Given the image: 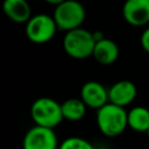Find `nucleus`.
<instances>
[{"mask_svg": "<svg viewBox=\"0 0 149 149\" xmlns=\"http://www.w3.org/2000/svg\"><path fill=\"white\" fill-rule=\"evenodd\" d=\"M97 126L99 130L108 137L122 134L128 127L127 112L125 107L107 102L97 109Z\"/></svg>", "mask_w": 149, "mask_h": 149, "instance_id": "1", "label": "nucleus"}, {"mask_svg": "<svg viewBox=\"0 0 149 149\" xmlns=\"http://www.w3.org/2000/svg\"><path fill=\"white\" fill-rule=\"evenodd\" d=\"M95 38L93 33L78 27L66 31L63 38L64 51L74 59H85L93 54Z\"/></svg>", "mask_w": 149, "mask_h": 149, "instance_id": "2", "label": "nucleus"}, {"mask_svg": "<svg viewBox=\"0 0 149 149\" xmlns=\"http://www.w3.org/2000/svg\"><path fill=\"white\" fill-rule=\"evenodd\" d=\"M30 116L35 125L50 128L57 127L64 119L61 104L48 97L38 98L33 102L30 107Z\"/></svg>", "mask_w": 149, "mask_h": 149, "instance_id": "3", "label": "nucleus"}, {"mask_svg": "<svg viewBox=\"0 0 149 149\" xmlns=\"http://www.w3.org/2000/svg\"><path fill=\"white\" fill-rule=\"evenodd\" d=\"M52 16L59 30L69 31L71 29L81 27L86 16V12L85 7L79 1L64 0L56 6Z\"/></svg>", "mask_w": 149, "mask_h": 149, "instance_id": "4", "label": "nucleus"}, {"mask_svg": "<svg viewBox=\"0 0 149 149\" xmlns=\"http://www.w3.org/2000/svg\"><path fill=\"white\" fill-rule=\"evenodd\" d=\"M57 24L54 16L47 14H37L26 22V36L36 44L49 42L56 34Z\"/></svg>", "mask_w": 149, "mask_h": 149, "instance_id": "5", "label": "nucleus"}, {"mask_svg": "<svg viewBox=\"0 0 149 149\" xmlns=\"http://www.w3.org/2000/svg\"><path fill=\"white\" fill-rule=\"evenodd\" d=\"M57 147V135L54 128L35 125L23 137L24 149H55Z\"/></svg>", "mask_w": 149, "mask_h": 149, "instance_id": "6", "label": "nucleus"}, {"mask_svg": "<svg viewBox=\"0 0 149 149\" xmlns=\"http://www.w3.org/2000/svg\"><path fill=\"white\" fill-rule=\"evenodd\" d=\"M126 22L141 27L149 22V0H126L122 7Z\"/></svg>", "mask_w": 149, "mask_h": 149, "instance_id": "7", "label": "nucleus"}, {"mask_svg": "<svg viewBox=\"0 0 149 149\" xmlns=\"http://www.w3.org/2000/svg\"><path fill=\"white\" fill-rule=\"evenodd\" d=\"M80 99L87 107L98 109L108 102V91L99 81H86L80 88Z\"/></svg>", "mask_w": 149, "mask_h": 149, "instance_id": "8", "label": "nucleus"}, {"mask_svg": "<svg viewBox=\"0 0 149 149\" xmlns=\"http://www.w3.org/2000/svg\"><path fill=\"white\" fill-rule=\"evenodd\" d=\"M137 90L130 80H119L114 83L108 90V101L115 105L126 107L134 101L136 98Z\"/></svg>", "mask_w": 149, "mask_h": 149, "instance_id": "9", "label": "nucleus"}, {"mask_svg": "<svg viewBox=\"0 0 149 149\" xmlns=\"http://www.w3.org/2000/svg\"><path fill=\"white\" fill-rule=\"evenodd\" d=\"M2 10L15 23H26L31 17V8L27 0H3Z\"/></svg>", "mask_w": 149, "mask_h": 149, "instance_id": "10", "label": "nucleus"}, {"mask_svg": "<svg viewBox=\"0 0 149 149\" xmlns=\"http://www.w3.org/2000/svg\"><path fill=\"white\" fill-rule=\"evenodd\" d=\"M92 56L101 65L113 64L119 57V47L114 41L104 37L95 41Z\"/></svg>", "mask_w": 149, "mask_h": 149, "instance_id": "11", "label": "nucleus"}, {"mask_svg": "<svg viewBox=\"0 0 149 149\" xmlns=\"http://www.w3.org/2000/svg\"><path fill=\"white\" fill-rule=\"evenodd\" d=\"M128 127L137 133H146L149 128V109L142 106L133 107L127 112Z\"/></svg>", "mask_w": 149, "mask_h": 149, "instance_id": "12", "label": "nucleus"}, {"mask_svg": "<svg viewBox=\"0 0 149 149\" xmlns=\"http://www.w3.org/2000/svg\"><path fill=\"white\" fill-rule=\"evenodd\" d=\"M61 106H62L63 118L69 121H79L80 119H83L87 107L81 99H77V98L68 99L63 104H61Z\"/></svg>", "mask_w": 149, "mask_h": 149, "instance_id": "13", "label": "nucleus"}, {"mask_svg": "<svg viewBox=\"0 0 149 149\" xmlns=\"http://www.w3.org/2000/svg\"><path fill=\"white\" fill-rule=\"evenodd\" d=\"M61 149H92L93 146L85 139L79 136H71L65 139L61 146Z\"/></svg>", "mask_w": 149, "mask_h": 149, "instance_id": "14", "label": "nucleus"}, {"mask_svg": "<svg viewBox=\"0 0 149 149\" xmlns=\"http://www.w3.org/2000/svg\"><path fill=\"white\" fill-rule=\"evenodd\" d=\"M140 41H141V47H142V49H143L146 52L149 54V28H147V29L142 33Z\"/></svg>", "mask_w": 149, "mask_h": 149, "instance_id": "15", "label": "nucleus"}, {"mask_svg": "<svg viewBox=\"0 0 149 149\" xmlns=\"http://www.w3.org/2000/svg\"><path fill=\"white\" fill-rule=\"evenodd\" d=\"M45 2H48V3H50V5H54V6H57L58 3H61V2H63L64 0H44Z\"/></svg>", "mask_w": 149, "mask_h": 149, "instance_id": "16", "label": "nucleus"}, {"mask_svg": "<svg viewBox=\"0 0 149 149\" xmlns=\"http://www.w3.org/2000/svg\"><path fill=\"white\" fill-rule=\"evenodd\" d=\"M146 133H147V135H148V136H149V128H148V130H147V132H146Z\"/></svg>", "mask_w": 149, "mask_h": 149, "instance_id": "17", "label": "nucleus"}]
</instances>
